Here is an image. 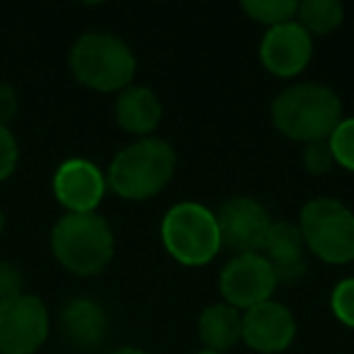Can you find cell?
Returning a JSON list of instances; mask_svg holds the SVG:
<instances>
[{
    "label": "cell",
    "mask_w": 354,
    "mask_h": 354,
    "mask_svg": "<svg viewBox=\"0 0 354 354\" xmlns=\"http://www.w3.org/2000/svg\"><path fill=\"white\" fill-rule=\"evenodd\" d=\"M49 337L44 301L20 294L0 304V354H35Z\"/></svg>",
    "instance_id": "cell-7"
},
{
    "label": "cell",
    "mask_w": 354,
    "mask_h": 354,
    "mask_svg": "<svg viewBox=\"0 0 354 354\" xmlns=\"http://www.w3.org/2000/svg\"><path fill=\"white\" fill-rule=\"evenodd\" d=\"M328 146L333 151V158L337 165L354 170V117L342 119L335 127V131L328 138Z\"/></svg>",
    "instance_id": "cell-19"
},
{
    "label": "cell",
    "mask_w": 354,
    "mask_h": 354,
    "mask_svg": "<svg viewBox=\"0 0 354 354\" xmlns=\"http://www.w3.org/2000/svg\"><path fill=\"white\" fill-rule=\"evenodd\" d=\"M216 221L218 231H221V245H228L238 255L260 252L272 228L267 209L255 199L241 197V194L221 204Z\"/></svg>",
    "instance_id": "cell-9"
},
{
    "label": "cell",
    "mask_w": 354,
    "mask_h": 354,
    "mask_svg": "<svg viewBox=\"0 0 354 354\" xmlns=\"http://www.w3.org/2000/svg\"><path fill=\"white\" fill-rule=\"evenodd\" d=\"M199 339L209 352L226 354L243 339V315L228 304H214L199 315Z\"/></svg>",
    "instance_id": "cell-16"
},
{
    "label": "cell",
    "mask_w": 354,
    "mask_h": 354,
    "mask_svg": "<svg viewBox=\"0 0 354 354\" xmlns=\"http://www.w3.org/2000/svg\"><path fill=\"white\" fill-rule=\"evenodd\" d=\"M68 64L75 80L97 93H122L136 73V59L129 44L107 32L80 37L71 49Z\"/></svg>",
    "instance_id": "cell-4"
},
{
    "label": "cell",
    "mask_w": 354,
    "mask_h": 354,
    "mask_svg": "<svg viewBox=\"0 0 354 354\" xmlns=\"http://www.w3.org/2000/svg\"><path fill=\"white\" fill-rule=\"evenodd\" d=\"M3 228H6V214H3V209H0V233H3Z\"/></svg>",
    "instance_id": "cell-26"
},
{
    "label": "cell",
    "mask_w": 354,
    "mask_h": 354,
    "mask_svg": "<svg viewBox=\"0 0 354 354\" xmlns=\"http://www.w3.org/2000/svg\"><path fill=\"white\" fill-rule=\"evenodd\" d=\"M296 337L294 313L284 304L265 301L243 313V342L262 354H277L289 349Z\"/></svg>",
    "instance_id": "cell-12"
},
{
    "label": "cell",
    "mask_w": 354,
    "mask_h": 354,
    "mask_svg": "<svg viewBox=\"0 0 354 354\" xmlns=\"http://www.w3.org/2000/svg\"><path fill=\"white\" fill-rule=\"evenodd\" d=\"M299 25L308 32L310 37L330 35L335 32L344 20V8L335 0H306L299 3Z\"/></svg>",
    "instance_id": "cell-17"
},
{
    "label": "cell",
    "mask_w": 354,
    "mask_h": 354,
    "mask_svg": "<svg viewBox=\"0 0 354 354\" xmlns=\"http://www.w3.org/2000/svg\"><path fill=\"white\" fill-rule=\"evenodd\" d=\"M262 250H265V260L274 270L277 281L294 284L308 270V262H306V250L308 248H306L304 233H301L299 226H294L289 221L272 223Z\"/></svg>",
    "instance_id": "cell-13"
},
{
    "label": "cell",
    "mask_w": 354,
    "mask_h": 354,
    "mask_svg": "<svg viewBox=\"0 0 354 354\" xmlns=\"http://www.w3.org/2000/svg\"><path fill=\"white\" fill-rule=\"evenodd\" d=\"M330 308H333L335 318L344 323L347 328H354V277L352 279H342L333 289L330 296Z\"/></svg>",
    "instance_id": "cell-20"
},
{
    "label": "cell",
    "mask_w": 354,
    "mask_h": 354,
    "mask_svg": "<svg viewBox=\"0 0 354 354\" xmlns=\"http://www.w3.org/2000/svg\"><path fill=\"white\" fill-rule=\"evenodd\" d=\"M313 56V37L299 25L286 22L270 27L265 39L260 41V61L277 78H294L308 66Z\"/></svg>",
    "instance_id": "cell-11"
},
{
    "label": "cell",
    "mask_w": 354,
    "mask_h": 354,
    "mask_svg": "<svg viewBox=\"0 0 354 354\" xmlns=\"http://www.w3.org/2000/svg\"><path fill=\"white\" fill-rule=\"evenodd\" d=\"M54 257L78 277H95L112 262L114 233L100 214H66L51 231Z\"/></svg>",
    "instance_id": "cell-3"
},
{
    "label": "cell",
    "mask_w": 354,
    "mask_h": 354,
    "mask_svg": "<svg viewBox=\"0 0 354 354\" xmlns=\"http://www.w3.org/2000/svg\"><path fill=\"white\" fill-rule=\"evenodd\" d=\"M277 274L265 255H236L221 272V294L228 306L238 310L255 308V306L272 301L277 289Z\"/></svg>",
    "instance_id": "cell-8"
},
{
    "label": "cell",
    "mask_w": 354,
    "mask_h": 354,
    "mask_svg": "<svg viewBox=\"0 0 354 354\" xmlns=\"http://www.w3.org/2000/svg\"><path fill=\"white\" fill-rule=\"evenodd\" d=\"M114 117H117V124L124 131L146 138L160 124L162 104L151 88L129 85L127 90L119 93L117 102H114Z\"/></svg>",
    "instance_id": "cell-14"
},
{
    "label": "cell",
    "mask_w": 354,
    "mask_h": 354,
    "mask_svg": "<svg viewBox=\"0 0 354 354\" xmlns=\"http://www.w3.org/2000/svg\"><path fill=\"white\" fill-rule=\"evenodd\" d=\"M160 236L165 250L187 267L209 265L221 250L216 214L197 202L175 204L162 218Z\"/></svg>",
    "instance_id": "cell-5"
},
{
    "label": "cell",
    "mask_w": 354,
    "mask_h": 354,
    "mask_svg": "<svg viewBox=\"0 0 354 354\" xmlns=\"http://www.w3.org/2000/svg\"><path fill=\"white\" fill-rule=\"evenodd\" d=\"M109 354H148V352H143V349H138V347H119V349H112Z\"/></svg>",
    "instance_id": "cell-25"
},
{
    "label": "cell",
    "mask_w": 354,
    "mask_h": 354,
    "mask_svg": "<svg viewBox=\"0 0 354 354\" xmlns=\"http://www.w3.org/2000/svg\"><path fill=\"white\" fill-rule=\"evenodd\" d=\"M15 114H17V93L12 90V85L0 83V127H8L15 119Z\"/></svg>",
    "instance_id": "cell-24"
},
{
    "label": "cell",
    "mask_w": 354,
    "mask_h": 354,
    "mask_svg": "<svg viewBox=\"0 0 354 354\" xmlns=\"http://www.w3.org/2000/svg\"><path fill=\"white\" fill-rule=\"evenodd\" d=\"M306 248L330 265L354 262V214L337 199H313L301 209Z\"/></svg>",
    "instance_id": "cell-6"
},
{
    "label": "cell",
    "mask_w": 354,
    "mask_h": 354,
    "mask_svg": "<svg viewBox=\"0 0 354 354\" xmlns=\"http://www.w3.org/2000/svg\"><path fill=\"white\" fill-rule=\"evenodd\" d=\"M61 330L71 344L93 349L107 335V315L93 299H73L61 310Z\"/></svg>",
    "instance_id": "cell-15"
},
{
    "label": "cell",
    "mask_w": 354,
    "mask_h": 354,
    "mask_svg": "<svg viewBox=\"0 0 354 354\" xmlns=\"http://www.w3.org/2000/svg\"><path fill=\"white\" fill-rule=\"evenodd\" d=\"M304 165L310 175H325V172L333 170L335 165V158L333 151H330L328 141H313V143H306V151H304Z\"/></svg>",
    "instance_id": "cell-21"
},
{
    "label": "cell",
    "mask_w": 354,
    "mask_h": 354,
    "mask_svg": "<svg viewBox=\"0 0 354 354\" xmlns=\"http://www.w3.org/2000/svg\"><path fill=\"white\" fill-rule=\"evenodd\" d=\"M243 10L255 22H262L267 27H279L296 20L299 3L296 0H245Z\"/></svg>",
    "instance_id": "cell-18"
},
{
    "label": "cell",
    "mask_w": 354,
    "mask_h": 354,
    "mask_svg": "<svg viewBox=\"0 0 354 354\" xmlns=\"http://www.w3.org/2000/svg\"><path fill=\"white\" fill-rule=\"evenodd\" d=\"M177 167L175 148L165 138H138L122 148L109 162L107 187L124 199H151L160 194L172 180Z\"/></svg>",
    "instance_id": "cell-1"
},
{
    "label": "cell",
    "mask_w": 354,
    "mask_h": 354,
    "mask_svg": "<svg viewBox=\"0 0 354 354\" xmlns=\"http://www.w3.org/2000/svg\"><path fill=\"white\" fill-rule=\"evenodd\" d=\"M17 160H20V148L8 127H0V183L15 172Z\"/></svg>",
    "instance_id": "cell-22"
},
{
    "label": "cell",
    "mask_w": 354,
    "mask_h": 354,
    "mask_svg": "<svg viewBox=\"0 0 354 354\" xmlns=\"http://www.w3.org/2000/svg\"><path fill=\"white\" fill-rule=\"evenodd\" d=\"M272 122L291 141H328L342 122V102L325 85H291L272 102Z\"/></svg>",
    "instance_id": "cell-2"
},
{
    "label": "cell",
    "mask_w": 354,
    "mask_h": 354,
    "mask_svg": "<svg viewBox=\"0 0 354 354\" xmlns=\"http://www.w3.org/2000/svg\"><path fill=\"white\" fill-rule=\"evenodd\" d=\"M107 192V177L95 162L71 158L54 175V194L68 214H93Z\"/></svg>",
    "instance_id": "cell-10"
},
{
    "label": "cell",
    "mask_w": 354,
    "mask_h": 354,
    "mask_svg": "<svg viewBox=\"0 0 354 354\" xmlns=\"http://www.w3.org/2000/svg\"><path fill=\"white\" fill-rule=\"evenodd\" d=\"M197 354H221V352H209V349H202V352H197Z\"/></svg>",
    "instance_id": "cell-27"
},
{
    "label": "cell",
    "mask_w": 354,
    "mask_h": 354,
    "mask_svg": "<svg viewBox=\"0 0 354 354\" xmlns=\"http://www.w3.org/2000/svg\"><path fill=\"white\" fill-rule=\"evenodd\" d=\"M22 286H25V277L17 270L12 262L0 260V304L8 299H15L22 294Z\"/></svg>",
    "instance_id": "cell-23"
}]
</instances>
